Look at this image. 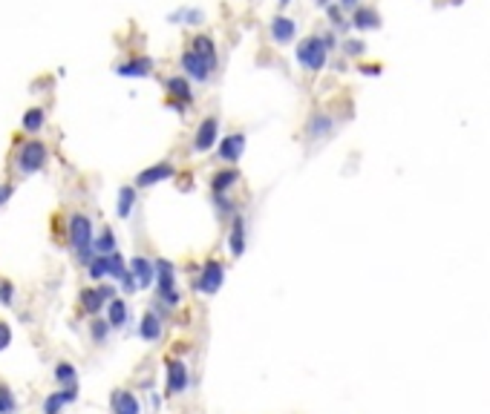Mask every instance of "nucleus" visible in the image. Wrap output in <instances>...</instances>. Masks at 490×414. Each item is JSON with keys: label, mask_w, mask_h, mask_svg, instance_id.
I'll return each mask as SVG.
<instances>
[{"label": "nucleus", "mask_w": 490, "mask_h": 414, "mask_svg": "<svg viewBox=\"0 0 490 414\" xmlns=\"http://www.w3.org/2000/svg\"><path fill=\"white\" fill-rule=\"evenodd\" d=\"M110 414H142V403L127 388H115L110 394Z\"/></svg>", "instance_id": "obj_13"}, {"label": "nucleus", "mask_w": 490, "mask_h": 414, "mask_svg": "<svg viewBox=\"0 0 490 414\" xmlns=\"http://www.w3.org/2000/svg\"><path fill=\"white\" fill-rule=\"evenodd\" d=\"M245 219L237 213L234 219H231V230H228V251L234 259H240L245 253Z\"/></svg>", "instance_id": "obj_15"}, {"label": "nucleus", "mask_w": 490, "mask_h": 414, "mask_svg": "<svg viewBox=\"0 0 490 414\" xmlns=\"http://www.w3.org/2000/svg\"><path fill=\"white\" fill-rule=\"evenodd\" d=\"M332 130H335L332 115H323V112H315V115L309 118V124H306V135H309V141H323V138H329Z\"/></svg>", "instance_id": "obj_16"}, {"label": "nucleus", "mask_w": 490, "mask_h": 414, "mask_svg": "<svg viewBox=\"0 0 490 414\" xmlns=\"http://www.w3.org/2000/svg\"><path fill=\"white\" fill-rule=\"evenodd\" d=\"M15 302V285L9 279H0V305H12Z\"/></svg>", "instance_id": "obj_32"}, {"label": "nucleus", "mask_w": 490, "mask_h": 414, "mask_svg": "<svg viewBox=\"0 0 490 414\" xmlns=\"http://www.w3.org/2000/svg\"><path fill=\"white\" fill-rule=\"evenodd\" d=\"M133 207H136V187H133V184H124V187L119 190V202H115V213H119V219H130Z\"/></svg>", "instance_id": "obj_24"}, {"label": "nucleus", "mask_w": 490, "mask_h": 414, "mask_svg": "<svg viewBox=\"0 0 490 414\" xmlns=\"http://www.w3.org/2000/svg\"><path fill=\"white\" fill-rule=\"evenodd\" d=\"M222 285H225V265L219 259H205L199 274L194 276V288L202 297H214V294H219Z\"/></svg>", "instance_id": "obj_3"}, {"label": "nucleus", "mask_w": 490, "mask_h": 414, "mask_svg": "<svg viewBox=\"0 0 490 414\" xmlns=\"http://www.w3.org/2000/svg\"><path fill=\"white\" fill-rule=\"evenodd\" d=\"M46 161H50V147H46L41 138H27L15 153V167L20 176L38 173V170L46 167Z\"/></svg>", "instance_id": "obj_2"}, {"label": "nucleus", "mask_w": 490, "mask_h": 414, "mask_svg": "<svg viewBox=\"0 0 490 414\" xmlns=\"http://www.w3.org/2000/svg\"><path fill=\"white\" fill-rule=\"evenodd\" d=\"M165 89H168V98H171V107H176L179 112L185 110V104L194 101V92H191V81L188 75H171L165 81Z\"/></svg>", "instance_id": "obj_10"}, {"label": "nucleus", "mask_w": 490, "mask_h": 414, "mask_svg": "<svg viewBox=\"0 0 490 414\" xmlns=\"http://www.w3.org/2000/svg\"><path fill=\"white\" fill-rule=\"evenodd\" d=\"M294 32H297L294 20H289V17H274V20H271V38H274L277 43H289V40L294 38Z\"/></svg>", "instance_id": "obj_22"}, {"label": "nucleus", "mask_w": 490, "mask_h": 414, "mask_svg": "<svg viewBox=\"0 0 490 414\" xmlns=\"http://www.w3.org/2000/svg\"><path fill=\"white\" fill-rule=\"evenodd\" d=\"M219 144V118L208 115L199 121V127L194 133V153H211Z\"/></svg>", "instance_id": "obj_6"}, {"label": "nucleus", "mask_w": 490, "mask_h": 414, "mask_svg": "<svg viewBox=\"0 0 490 414\" xmlns=\"http://www.w3.org/2000/svg\"><path fill=\"white\" fill-rule=\"evenodd\" d=\"M87 274H89L92 282L110 279V262H107V256H96V259H92V262L87 265Z\"/></svg>", "instance_id": "obj_29"}, {"label": "nucleus", "mask_w": 490, "mask_h": 414, "mask_svg": "<svg viewBox=\"0 0 490 414\" xmlns=\"http://www.w3.org/2000/svg\"><path fill=\"white\" fill-rule=\"evenodd\" d=\"M340 6H343V9H352V12H355V9H358V0H340Z\"/></svg>", "instance_id": "obj_37"}, {"label": "nucleus", "mask_w": 490, "mask_h": 414, "mask_svg": "<svg viewBox=\"0 0 490 414\" xmlns=\"http://www.w3.org/2000/svg\"><path fill=\"white\" fill-rule=\"evenodd\" d=\"M107 262H110V279H113V282H122V279L127 276V271H130V262H124V256H122L119 251L110 253Z\"/></svg>", "instance_id": "obj_28"}, {"label": "nucleus", "mask_w": 490, "mask_h": 414, "mask_svg": "<svg viewBox=\"0 0 490 414\" xmlns=\"http://www.w3.org/2000/svg\"><path fill=\"white\" fill-rule=\"evenodd\" d=\"M191 388V371L188 362L179 357H168L165 360V394L168 397H179Z\"/></svg>", "instance_id": "obj_4"}, {"label": "nucleus", "mask_w": 490, "mask_h": 414, "mask_svg": "<svg viewBox=\"0 0 490 414\" xmlns=\"http://www.w3.org/2000/svg\"><path fill=\"white\" fill-rule=\"evenodd\" d=\"M92 248H96V256H110V253L119 251V239H115V233L110 228H104L96 236V242H92Z\"/></svg>", "instance_id": "obj_23"}, {"label": "nucleus", "mask_w": 490, "mask_h": 414, "mask_svg": "<svg viewBox=\"0 0 490 414\" xmlns=\"http://www.w3.org/2000/svg\"><path fill=\"white\" fill-rule=\"evenodd\" d=\"M326 55H329V50H326V43L323 38H303L297 43V61L306 66L309 72H320L323 64H326Z\"/></svg>", "instance_id": "obj_5"}, {"label": "nucleus", "mask_w": 490, "mask_h": 414, "mask_svg": "<svg viewBox=\"0 0 490 414\" xmlns=\"http://www.w3.org/2000/svg\"><path fill=\"white\" fill-rule=\"evenodd\" d=\"M161 334H165V313H159L156 308L142 313V323H138V337L145 343H159Z\"/></svg>", "instance_id": "obj_11"}, {"label": "nucleus", "mask_w": 490, "mask_h": 414, "mask_svg": "<svg viewBox=\"0 0 490 414\" xmlns=\"http://www.w3.org/2000/svg\"><path fill=\"white\" fill-rule=\"evenodd\" d=\"M119 285H122V294H136V290H138V282H136V276L130 271H127V276Z\"/></svg>", "instance_id": "obj_34"}, {"label": "nucleus", "mask_w": 490, "mask_h": 414, "mask_svg": "<svg viewBox=\"0 0 490 414\" xmlns=\"http://www.w3.org/2000/svg\"><path fill=\"white\" fill-rule=\"evenodd\" d=\"M150 69H153L150 58H133V61H124L115 66V72L124 78H145V75H150Z\"/></svg>", "instance_id": "obj_19"}, {"label": "nucleus", "mask_w": 490, "mask_h": 414, "mask_svg": "<svg viewBox=\"0 0 490 414\" xmlns=\"http://www.w3.org/2000/svg\"><path fill=\"white\" fill-rule=\"evenodd\" d=\"M12 346V325L6 320H0V351H6Z\"/></svg>", "instance_id": "obj_33"}, {"label": "nucleus", "mask_w": 490, "mask_h": 414, "mask_svg": "<svg viewBox=\"0 0 490 414\" xmlns=\"http://www.w3.org/2000/svg\"><path fill=\"white\" fill-rule=\"evenodd\" d=\"M130 274L136 276L138 282V290H147L156 285V259H147V256H133L130 259Z\"/></svg>", "instance_id": "obj_12"}, {"label": "nucleus", "mask_w": 490, "mask_h": 414, "mask_svg": "<svg viewBox=\"0 0 490 414\" xmlns=\"http://www.w3.org/2000/svg\"><path fill=\"white\" fill-rule=\"evenodd\" d=\"M352 27L355 29H378L381 27V17H378V12L372 9V6H358L352 12Z\"/></svg>", "instance_id": "obj_20"}, {"label": "nucleus", "mask_w": 490, "mask_h": 414, "mask_svg": "<svg viewBox=\"0 0 490 414\" xmlns=\"http://www.w3.org/2000/svg\"><path fill=\"white\" fill-rule=\"evenodd\" d=\"M343 52L346 55H363V43L361 40H346L343 43Z\"/></svg>", "instance_id": "obj_35"}, {"label": "nucleus", "mask_w": 490, "mask_h": 414, "mask_svg": "<svg viewBox=\"0 0 490 414\" xmlns=\"http://www.w3.org/2000/svg\"><path fill=\"white\" fill-rule=\"evenodd\" d=\"M43 124H46V110H43V107H32V110L23 112V121H20L23 133L38 135V133L43 130Z\"/></svg>", "instance_id": "obj_21"}, {"label": "nucleus", "mask_w": 490, "mask_h": 414, "mask_svg": "<svg viewBox=\"0 0 490 414\" xmlns=\"http://www.w3.org/2000/svg\"><path fill=\"white\" fill-rule=\"evenodd\" d=\"M12 193H15V184H9V182L0 184V207H3V205L12 199Z\"/></svg>", "instance_id": "obj_36"}, {"label": "nucleus", "mask_w": 490, "mask_h": 414, "mask_svg": "<svg viewBox=\"0 0 490 414\" xmlns=\"http://www.w3.org/2000/svg\"><path fill=\"white\" fill-rule=\"evenodd\" d=\"M66 239L69 245L75 251V259L81 265H89L96 259V248H92V242H96V230H92V219L87 213H73L66 222Z\"/></svg>", "instance_id": "obj_1"}, {"label": "nucleus", "mask_w": 490, "mask_h": 414, "mask_svg": "<svg viewBox=\"0 0 490 414\" xmlns=\"http://www.w3.org/2000/svg\"><path fill=\"white\" fill-rule=\"evenodd\" d=\"M66 406H69V403H66V397L61 394V388H58V392H52V394H46V397H43V414H64Z\"/></svg>", "instance_id": "obj_30"}, {"label": "nucleus", "mask_w": 490, "mask_h": 414, "mask_svg": "<svg viewBox=\"0 0 490 414\" xmlns=\"http://www.w3.org/2000/svg\"><path fill=\"white\" fill-rule=\"evenodd\" d=\"M237 184H240V170L237 167H222L211 176V193L214 196H228Z\"/></svg>", "instance_id": "obj_14"}, {"label": "nucleus", "mask_w": 490, "mask_h": 414, "mask_svg": "<svg viewBox=\"0 0 490 414\" xmlns=\"http://www.w3.org/2000/svg\"><path fill=\"white\" fill-rule=\"evenodd\" d=\"M191 50H194L196 55H202V58H208V61H214V64H217V46H214V38L196 35V38L191 40Z\"/></svg>", "instance_id": "obj_27"}, {"label": "nucleus", "mask_w": 490, "mask_h": 414, "mask_svg": "<svg viewBox=\"0 0 490 414\" xmlns=\"http://www.w3.org/2000/svg\"><path fill=\"white\" fill-rule=\"evenodd\" d=\"M245 153V133H228L219 138L217 144V156L219 161H225V167H234Z\"/></svg>", "instance_id": "obj_9"}, {"label": "nucleus", "mask_w": 490, "mask_h": 414, "mask_svg": "<svg viewBox=\"0 0 490 414\" xmlns=\"http://www.w3.org/2000/svg\"><path fill=\"white\" fill-rule=\"evenodd\" d=\"M17 408V400H15V392L6 385V383H0V414H12Z\"/></svg>", "instance_id": "obj_31"}, {"label": "nucleus", "mask_w": 490, "mask_h": 414, "mask_svg": "<svg viewBox=\"0 0 490 414\" xmlns=\"http://www.w3.org/2000/svg\"><path fill=\"white\" fill-rule=\"evenodd\" d=\"M179 64H182V69H185V75L194 78V81H199V84H205L208 78L214 75V69H217V64H214V61H208V58L196 55L194 50H185Z\"/></svg>", "instance_id": "obj_8"}, {"label": "nucleus", "mask_w": 490, "mask_h": 414, "mask_svg": "<svg viewBox=\"0 0 490 414\" xmlns=\"http://www.w3.org/2000/svg\"><path fill=\"white\" fill-rule=\"evenodd\" d=\"M173 176H176V167H173V161H156V164L145 167L142 173L136 176L133 187H136V190H147V187H156V184H161V182L173 179Z\"/></svg>", "instance_id": "obj_7"}, {"label": "nucleus", "mask_w": 490, "mask_h": 414, "mask_svg": "<svg viewBox=\"0 0 490 414\" xmlns=\"http://www.w3.org/2000/svg\"><path fill=\"white\" fill-rule=\"evenodd\" d=\"M107 323L113 325V331L115 328H124L130 323V305H127V300L115 297L113 302H107Z\"/></svg>", "instance_id": "obj_18"}, {"label": "nucleus", "mask_w": 490, "mask_h": 414, "mask_svg": "<svg viewBox=\"0 0 490 414\" xmlns=\"http://www.w3.org/2000/svg\"><path fill=\"white\" fill-rule=\"evenodd\" d=\"M110 331H113V325L107 323V316H92V320H89V339L96 346H104L107 343Z\"/></svg>", "instance_id": "obj_25"}, {"label": "nucleus", "mask_w": 490, "mask_h": 414, "mask_svg": "<svg viewBox=\"0 0 490 414\" xmlns=\"http://www.w3.org/2000/svg\"><path fill=\"white\" fill-rule=\"evenodd\" d=\"M55 383L64 388V385H78V371H75V365L73 362H66V360H61L58 365H55Z\"/></svg>", "instance_id": "obj_26"}, {"label": "nucleus", "mask_w": 490, "mask_h": 414, "mask_svg": "<svg viewBox=\"0 0 490 414\" xmlns=\"http://www.w3.org/2000/svg\"><path fill=\"white\" fill-rule=\"evenodd\" d=\"M78 302H81V311L89 313V316H99V313L107 308V300L101 297L99 285H96V288H84L81 294H78Z\"/></svg>", "instance_id": "obj_17"}]
</instances>
